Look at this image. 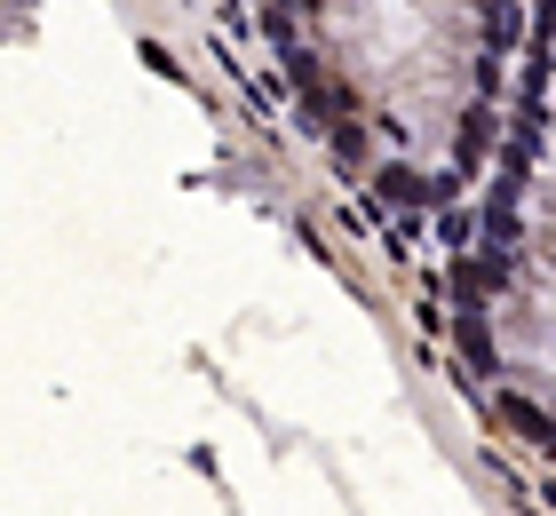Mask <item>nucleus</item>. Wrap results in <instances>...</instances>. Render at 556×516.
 <instances>
[{
	"instance_id": "f257e3e1",
	"label": "nucleus",
	"mask_w": 556,
	"mask_h": 516,
	"mask_svg": "<svg viewBox=\"0 0 556 516\" xmlns=\"http://www.w3.org/2000/svg\"><path fill=\"white\" fill-rule=\"evenodd\" d=\"M501 421H509L517 437H533V445H541V453H556V421H548V413H541V405H525L517 390H501Z\"/></svg>"
},
{
	"instance_id": "f03ea898",
	"label": "nucleus",
	"mask_w": 556,
	"mask_h": 516,
	"mask_svg": "<svg viewBox=\"0 0 556 516\" xmlns=\"http://www.w3.org/2000/svg\"><path fill=\"white\" fill-rule=\"evenodd\" d=\"M541 501H548V508H556V477H548V484H541Z\"/></svg>"
}]
</instances>
